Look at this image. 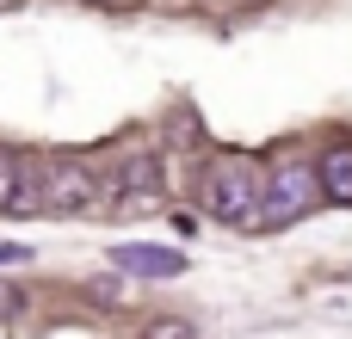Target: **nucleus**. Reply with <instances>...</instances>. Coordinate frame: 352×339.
Returning a JSON list of instances; mask_svg holds the SVG:
<instances>
[{
	"instance_id": "obj_1",
	"label": "nucleus",
	"mask_w": 352,
	"mask_h": 339,
	"mask_svg": "<svg viewBox=\"0 0 352 339\" xmlns=\"http://www.w3.org/2000/svg\"><path fill=\"white\" fill-rule=\"evenodd\" d=\"M204 210L229 229H266V179L254 167H210Z\"/></svg>"
},
{
	"instance_id": "obj_2",
	"label": "nucleus",
	"mask_w": 352,
	"mask_h": 339,
	"mask_svg": "<svg viewBox=\"0 0 352 339\" xmlns=\"http://www.w3.org/2000/svg\"><path fill=\"white\" fill-rule=\"evenodd\" d=\"M322 173L316 167H278L266 179V229H285V222H303L316 204H322Z\"/></svg>"
},
{
	"instance_id": "obj_3",
	"label": "nucleus",
	"mask_w": 352,
	"mask_h": 339,
	"mask_svg": "<svg viewBox=\"0 0 352 339\" xmlns=\"http://www.w3.org/2000/svg\"><path fill=\"white\" fill-rule=\"evenodd\" d=\"M93 198H99V173L93 167L62 161V167L43 173V210H87Z\"/></svg>"
},
{
	"instance_id": "obj_4",
	"label": "nucleus",
	"mask_w": 352,
	"mask_h": 339,
	"mask_svg": "<svg viewBox=\"0 0 352 339\" xmlns=\"http://www.w3.org/2000/svg\"><path fill=\"white\" fill-rule=\"evenodd\" d=\"M111 266H118V272H136V278H179V272H186V259H179L173 247H148V241L111 247Z\"/></svg>"
},
{
	"instance_id": "obj_5",
	"label": "nucleus",
	"mask_w": 352,
	"mask_h": 339,
	"mask_svg": "<svg viewBox=\"0 0 352 339\" xmlns=\"http://www.w3.org/2000/svg\"><path fill=\"white\" fill-rule=\"evenodd\" d=\"M43 210V173H31L25 161L0 154V210Z\"/></svg>"
},
{
	"instance_id": "obj_6",
	"label": "nucleus",
	"mask_w": 352,
	"mask_h": 339,
	"mask_svg": "<svg viewBox=\"0 0 352 339\" xmlns=\"http://www.w3.org/2000/svg\"><path fill=\"white\" fill-rule=\"evenodd\" d=\"M111 198H118V204H155V198H161V173H155L148 161L118 167V173H111Z\"/></svg>"
},
{
	"instance_id": "obj_7",
	"label": "nucleus",
	"mask_w": 352,
	"mask_h": 339,
	"mask_svg": "<svg viewBox=\"0 0 352 339\" xmlns=\"http://www.w3.org/2000/svg\"><path fill=\"white\" fill-rule=\"evenodd\" d=\"M322 191H328V204H352V142H334L328 154H322Z\"/></svg>"
},
{
	"instance_id": "obj_8",
	"label": "nucleus",
	"mask_w": 352,
	"mask_h": 339,
	"mask_svg": "<svg viewBox=\"0 0 352 339\" xmlns=\"http://www.w3.org/2000/svg\"><path fill=\"white\" fill-rule=\"evenodd\" d=\"M148 339H198V334H192L186 321H173V315H167V321H155V327H148Z\"/></svg>"
},
{
	"instance_id": "obj_9",
	"label": "nucleus",
	"mask_w": 352,
	"mask_h": 339,
	"mask_svg": "<svg viewBox=\"0 0 352 339\" xmlns=\"http://www.w3.org/2000/svg\"><path fill=\"white\" fill-rule=\"evenodd\" d=\"M19 315H25V296L12 284H0V321H19Z\"/></svg>"
},
{
	"instance_id": "obj_10",
	"label": "nucleus",
	"mask_w": 352,
	"mask_h": 339,
	"mask_svg": "<svg viewBox=\"0 0 352 339\" xmlns=\"http://www.w3.org/2000/svg\"><path fill=\"white\" fill-rule=\"evenodd\" d=\"M19 259H31V247H6L0 241V266H19Z\"/></svg>"
},
{
	"instance_id": "obj_11",
	"label": "nucleus",
	"mask_w": 352,
	"mask_h": 339,
	"mask_svg": "<svg viewBox=\"0 0 352 339\" xmlns=\"http://www.w3.org/2000/svg\"><path fill=\"white\" fill-rule=\"evenodd\" d=\"M99 6H136V0H99Z\"/></svg>"
},
{
	"instance_id": "obj_12",
	"label": "nucleus",
	"mask_w": 352,
	"mask_h": 339,
	"mask_svg": "<svg viewBox=\"0 0 352 339\" xmlns=\"http://www.w3.org/2000/svg\"><path fill=\"white\" fill-rule=\"evenodd\" d=\"M0 6H6V0H0Z\"/></svg>"
}]
</instances>
